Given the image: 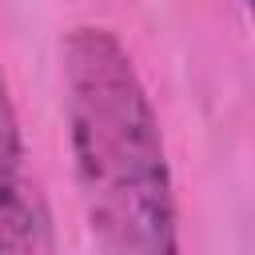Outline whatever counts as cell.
Instances as JSON below:
<instances>
[{"mask_svg":"<svg viewBox=\"0 0 255 255\" xmlns=\"http://www.w3.org/2000/svg\"><path fill=\"white\" fill-rule=\"evenodd\" d=\"M72 171L96 255H179V207L147 84L104 24L60 44Z\"/></svg>","mask_w":255,"mask_h":255,"instance_id":"obj_1","label":"cell"},{"mask_svg":"<svg viewBox=\"0 0 255 255\" xmlns=\"http://www.w3.org/2000/svg\"><path fill=\"white\" fill-rule=\"evenodd\" d=\"M0 255H60L52 211L32 171L4 68H0Z\"/></svg>","mask_w":255,"mask_h":255,"instance_id":"obj_2","label":"cell"}]
</instances>
